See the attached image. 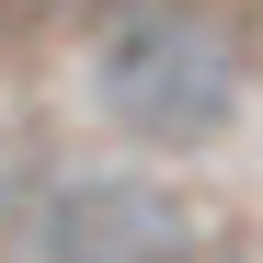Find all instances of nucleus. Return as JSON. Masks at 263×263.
Listing matches in <instances>:
<instances>
[{
	"mask_svg": "<svg viewBox=\"0 0 263 263\" xmlns=\"http://www.w3.org/2000/svg\"><path fill=\"white\" fill-rule=\"evenodd\" d=\"M92 103L115 115V138L138 149H206L240 115V46L195 12H115L92 46Z\"/></svg>",
	"mask_w": 263,
	"mask_h": 263,
	"instance_id": "obj_1",
	"label": "nucleus"
},
{
	"mask_svg": "<svg viewBox=\"0 0 263 263\" xmlns=\"http://www.w3.org/2000/svg\"><path fill=\"white\" fill-rule=\"evenodd\" d=\"M195 229L183 206L138 172H92V183H58L34 217V263H183Z\"/></svg>",
	"mask_w": 263,
	"mask_h": 263,
	"instance_id": "obj_2",
	"label": "nucleus"
},
{
	"mask_svg": "<svg viewBox=\"0 0 263 263\" xmlns=\"http://www.w3.org/2000/svg\"><path fill=\"white\" fill-rule=\"evenodd\" d=\"M46 12H58V0H0V69H12L34 34H46Z\"/></svg>",
	"mask_w": 263,
	"mask_h": 263,
	"instance_id": "obj_3",
	"label": "nucleus"
},
{
	"mask_svg": "<svg viewBox=\"0 0 263 263\" xmlns=\"http://www.w3.org/2000/svg\"><path fill=\"white\" fill-rule=\"evenodd\" d=\"M183 263H263V252H252V240H195Z\"/></svg>",
	"mask_w": 263,
	"mask_h": 263,
	"instance_id": "obj_4",
	"label": "nucleus"
}]
</instances>
